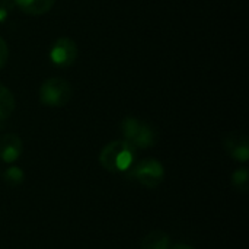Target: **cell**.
<instances>
[{"mask_svg": "<svg viewBox=\"0 0 249 249\" xmlns=\"http://www.w3.org/2000/svg\"><path fill=\"white\" fill-rule=\"evenodd\" d=\"M13 7H16L15 0H0V23L9 18V13Z\"/></svg>", "mask_w": 249, "mask_h": 249, "instance_id": "obj_13", "label": "cell"}, {"mask_svg": "<svg viewBox=\"0 0 249 249\" xmlns=\"http://www.w3.org/2000/svg\"><path fill=\"white\" fill-rule=\"evenodd\" d=\"M124 140L136 149H149L156 143V131L153 125L133 117H125L121 123Z\"/></svg>", "mask_w": 249, "mask_h": 249, "instance_id": "obj_2", "label": "cell"}, {"mask_svg": "<svg viewBox=\"0 0 249 249\" xmlns=\"http://www.w3.org/2000/svg\"><path fill=\"white\" fill-rule=\"evenodd\" d=\"M77 58V45L73 39L58 38L50 48V61L55 67H69Z\"/></svg>", "mask_w": 249, "mask_h": 249, "instance_id": "obj_5", "label": "cell"}, {"mask_svg": "<svg viewBox=\"0 0 249 249\" xmlns=\"http://www.w3.org/2000/svg\"><path fill=\"white\" fill-rule=\"evenodd\" d=\"M23 152V143L19 136L9 133L0 137V160L4 163L16 162Z\"/></svg>", "mask_w": 249, "mask_h": 249, "instance_id": "obj_7", "label": "cell"}, {"mask_svg": "<svg viewBox=\"0 0 249 249\" xmlns=\"http://www.w3.org/2000/svg\"><path fill=\"white\" fill-rule=\"evenodd\" d=\"M130 178L137 181L146 188H156L165 179V168L156 159H143L131 166L128 171Z\"/></svg>", "mask_w": 249, "mask_h": 249, "instance_id": "obj_4", "label": "cell"}, {"mask_svg": "<svg viewBox=\"0 0 249 249\" xmlns=\"http://www.w3.org/2000/svg\"><path fill=\"white\" fill-rule=\"evenodd\" d=\"M223 147L236 162L245 163L249 159V140L239 133H231L223 139Z\"/></svg>", "mask_w": 249, "mask_h": 249, "instance_id": "obj_6", "label": "cell"}, {"mask_svg": "<svg viewBox=\"0 0 249 249\" xmlns=\"http://www.w3.org/2000/svg\"><path fill=\"white\" fill-rule=\"evenodd\" d=\"M137 149L125 140H115L107 144L101 155L99 162L104 169L112 174H124L136 163Z\"/></svg>", "mask_w": 249, "mask_h": 249, "instance_id": "obj_1", "label": "cell"}, {"mask_svg": "<svg viewBox=\"0 0 249 249\" xmlns=\"http://www.w3.org/2000/svg\"><path fill=\"white\" fill-rule=\"evenodd\" d=\"M171 249H194L190 245H185V244H178V245H174Z\"/></svg>", "mask_w": 249, "mask_h": 249, "instance_id": "obj_15", "label": "cell"}, {"mask_svg": "<svg viewBox=\"0 0 249 249\" xmlns=\"http://www.w3.org/2000/svg\"><path fill=\"white\" fill-rule=\"evenodd\" d=\"M3 181L9 187H19L25 181V172L19 166H9L3 174Z\"/></svg>", "mask_w": 249, "mask_h": 249, "instance_id": "obj_11", "label": "cell"}, {"mask_svg": "<svg viewBox=\"0 0 249 249\" xmlns=\"http://www.w3.org/2000/svg\"><path fill=\"white\" fill-rule=\"evenodd\" d=\"M71 85L61 77H50L39 88V101L45 107L60 108L69 104L71 99Z\"/></svg>", "mask_w": 249, "mask_h": 249, "instance_id": "obj_3", "label": "cell"}, {"mask_svg": "<svg viewBox=\"0 0 249 249\" xmlns=\"http://www.w3.org/2000/svg\"><path fill=\"white\" fill-rule=\"evenodd\" d=\"M232 184L233 187L241 191V193H247L249 188V172L247 168H239L232 174Z\"/></svg>", "mask_w": 249, "mask_h": 249, "instance_id": "obj_12", "label": "cell"}, {"mask_svg": "<svg viewBox=\"0 0 249 249\" xmlns=\"http://www.w3.org/2000/svg\"><path fill=\"white\" fill-rule=\"evenodd\" d=\"M15 109V96L9 88L0 83V121L12 115Z\"/></svg>", "mask_w": 249, "mask_h": 249, "instance_id": "obj_10", "label": "cell"}, {"mask_svg": "<svg viewBox=\"0 0 249 249\" xmlns=\"http://www.w3.org/2000/svg\"><path fill=\"white\" fill-rule=\"evenodd\" d=\"M171 244V238L165 231L160 229H155L152 232H149L140 244L142 249H169Z\"/></svg>", "mask_w": 249, "mask_h": 249, "instance_id": "obj_8", "label": "cell"}, {"mask_svg": "<svg viewBox=\"0 0 249 249\" xmlns=\"http://www.w3.org/2000/svg\"><path fill=\"white\" fill-rule=\"evenodd\" d=\"M7 57H9V48H7V44H6V41L0 36V69L6 64Z\"/></svg>", "mask_w": 249, "mask_h": 249, "instance_id": "obj_14", "label": "cell"}, {"mask_svg": "<svg viewBox=\"0 0 249 249\" xmlns=\"http://www.w3.org/2000/svg\"><path fill=\"white\" fill-rule=\"evenodd\" d=\"M55 0H15V6L28 15H44L53 6Z\"/></svg>", "mask_w": 249, "mask_h": 249, "instance_id": "obj_9", "label": "cell"}]
</instances>
